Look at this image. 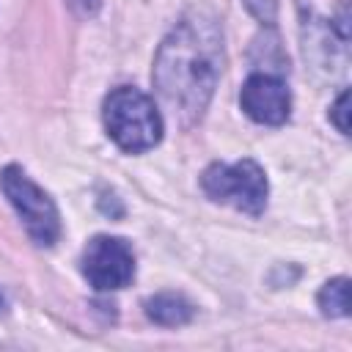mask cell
<instances>
[{"mask_svg":"<svg viewBox=\"0 0 352 352\" xmlns=\"http://www.w3.org/2000/svg\"><path fill=\"white\" fill-rule=\"evenodd\" d=\"M223 69V33L206 11H190L165 36L154 58V88L170 116L195 124L217 85Z\"/></svg>","mask_w":352,"mask_h":352,"instance_id":"1","label":"cell"},{"mask_svg":"<svg viewBox=\"0 0 352 352\" xmlns=\"http://www.w3.org/2000/svg\"><path fill=\"white\" fill-rule=\"evenodd\" d=\"M104 129L118 148L129 154L148 151L162 138V116L151 96L121 85L104 99Z\"/></svg>","mask_w":352,"mask_h":352,"instance_id":"2","label":"cell"},{"mask_svg":"<svg viewBox=\"0 0 352 352\" xmlns=\"http://www.w3.org/2000/svg\"><path fill=\"white\" fill-rule=\"evenodd\" d=\"M201 187L212 201L228 204L253 217H258L267 206V176L253 160H239L234 165H209L201 176Z\"/></svg>","mask_w":352,"mask_h":352,"instance_id":"3","label":"cell"},{"mask_svg":"<svg viewBox=\"0 0 352 352\" xmlns=\"http://www.w3.org/2000/svg\"><path fill=\"white\" fill-rule=\"evenodd\" d=\"M0 190L6 192V198L11 201L16 214L22 217L30 239L44 248L55 245V239L60 236L58 209H55L52 198L19 165H8L0 170Z\"/></svg>","mask_w":352,"mask_h":352,"instance_id":"4","label":"cell"},{"mask_svg":"<svg viewBox=\"0 0 352 352\" xmlns=\"http://www.w3.org/2000/svg\"><path fill=\"white\" fill-rule=\"evenodd\" d=\"M82 275L96 292H116L135 278V256L121 236H94L82 250Z\"/></svg>","mask_w":352,"mask_h":352,"instance_id":"5","label":"cell"},{"mask_svg":"<svg viewBox=\"0 0 352 352\" xmlns=\"http://www.w3.org/2000/svg\"><path fill=\"white\" fill-rule=\"evenodd\" d=\"M239 104L256 124L278 126L289 118L292 96L283 80L272 74H250L239 91Z\"/></svg>","mask_w":352,"mask_h":352,"instance_id":"6","label":"cell"},{"mask_svg":"<svg viewBox=\"0 0 352 352\" xmlns=\"http://www.w3.org/2000/svg\"><path fill=\"white\" fill-rule=\"evenodd\" d=\"M195 308L190 300H184L182 294H173V292H162V294H154L146 300V316L162 327H179V324H187L192 319Z\"/></svg>","mask_w":352,"mask_h":352,"instance_id":"7","label":"cell"},{"mask_svg":"<svg viewBox=\"0 0 352 352\" xmlns=\"http://www.w3.org/2000/svg\"><path fill=\"white\" fill-rule=\"evenodd\" d=\"M319 308L324 316H346L349 314V278H333L319 292Z\"/></svg>","mask_w":352,"mask_h":352,"instance_id":"8","label":"cell"},{"mask_svg":"<svg viewBox=\"0 0 352 352\" xmlns=\"http://www.w3.org/2000/svg\"><path fill=\"white\" fill-rule=\"evenodd\" d=\"M346 113H349V91H344V94L338 96L336 107H333V121H336L338 132H344V135H349V121H346Z\"/></svg>","mask_w":352,"mask_h":352,"instance_id":"9","label":"cell"},{"mask_svg":"<svg viewBox=\"0 0 352 352\" xmlns=\"http://www.w3.org/2000/svg\"><path fill=\"white\" fill-rule=\"evenodd\" d=\"M245 3H248V8L258 19H264V22H272L275 19V0H245Z\"/></svg>","mask_w":352,"mask_h":352,"instance_id":"10","label":"cell"},{"mask_svg":"<svg viewBox=\"0 0 352 352\" xmlns=\"http://www.w3.org/2000/svg\"><path fill=\"white\" fill-rule=\"evenodd\" d=\"M80 16H94L96 11H99V6H102V0H66Z\"/></svg>","mask_w":352,"mask_h":352,"instance_id":"11","label":"cell"},{"mask_svg":"<svg viewBox=\"0 0 352 352\" xmlns=\"http://www.w3.org/2000/svg\"><path fill=\"white\" fill-rule=\"evenodd\" d=\"M6 311V300H3V294H0V314Z\"/></svg>","mask_w":352,"mask_h":352,"instance_id":"12","label":"cell"}]
</instances>
